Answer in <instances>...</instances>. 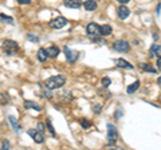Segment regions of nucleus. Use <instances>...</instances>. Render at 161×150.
<instances>
[{
    "label": "nucleus",
    "instance_id": "423d86ee",
    "mask_svg": "<svg viewBox=\"0 0 161 150\" xmlns=\"http://www.w3.org/2000/svg\"><path fill=\"white\" fill-rule=\"evenodd\" d=\"M63 51H64V55H66V59H67L69 63H75L78 61V58H79V52L78 51L69 48L67 46L63 47Z\"/></svg>",
    "mask_w": 161,
    "mask_h": 150
},
{
    "label": "nucleus",
    "instance_id": "9d476101",
    "mask_svg": "<svg viewBox=\"0 0 161 150\" xmlns=\"http://www.w3.org/2000/svg\"><path fill=\"white\" fill-rule=\"evenodd\" d=\"M115 66L119 67V68H126V70H133V64H130L128 61H125V59L122 58H118V59H115Z\"/></svg>",
    "mask_w": 161,
    "mask_h": 150
},
{
    "label": "nucleus",
    "instance_id": "bb28decb",
    "mask_svg": "<svg viewBox=\"0 0 161 150\" xmlns=\"http://www.w3.org/2000/svg\"><path fill=\"white\" fill-rule=\"evenodd\" d=\"M9 147H11L9 142L7 141V139H4V141L2 142V149H3V150H7V149H9Z\"/></svg>",
    "mask_w": 161,
    "mask_h": 150
},
{
    "label": "nucleus",
    "instance_id": "4468645a",
    "mask_svg": "<svg viewBox=\"0 0 161 150\" xmlns=\"http://www.w3.org/2000/svg\"><path fill=\"white\" fill-rule=\"evenodd\" d=\"M24 107L26 109H34V110H36V111H42V107L39 106V104L36 102H34V101H24Z\"/></svg>",
    "mask_w": 161,
    "mask_h": 150
},
{
    "label": "nucleus",
    "instance_id": "cd10ccee",
    "mask_svg": "<svg viewBox=\"0 0 161 150\" xmlns=\"http://www.w3.org/2000/svg\"><path fill=\"white\" fill-rule=\"evenodd\" d=\"M121 115H122V111H121V109H118L117 111H115V119H119Z\"/></svg>",
    "mask_w": 161,
    "mask_h": 150
},
{
    "label": "nucleus",
    "instance_id": "5701e85b",
    "mask_svg": "<svg viewBox=\"0 0 161 150\" xmlns=\"http://www.w3.org/2000/svg\"><path fill=\"white\" fill-rule=\"evenodd\" d=\"M101 84H102L103 87H109L110 84H112V79L108 78V77H105V78L101 79Z\"/></svg>",
    "mask_w": 161,
    "mask_h": 150
},
{
    "label": "nucleus",
    "instance_id": "2eb2a0df",
    "mask_svg": "<svg viewBox=\"0 0 161 150\" xmlns=\"http://www.w3.org/2000/svg\"><path fill=\"white\" fill-rule=\"evenodd\" d=\"M47 58H48V55H47L46 48H39L38 50V61L44 63V62L47 61Z\"/></svg>",
    "mask_w": 161,
    "mask_h": 150
},
{
    "label": "nucleus",
    "instance_id": "0eeeda50",
    "mask_svg": "<svg viewBox=\"0 0 161 150\" xmlns=\"http://www.w3.org/2000/svg\"><path fill=\"white\" fill-rule=\"evenodd\" d=\"M113 48L118 52H129L130 51V44L126 40H117L113 44Z\"/></svg>",
    "mask_w": 161,
    "mask_h": 150
},
{
    "label": "nucleus",
    "instance_id": "7ed1b4c3",
    "mask_svg": "<svg viewBox=\"0 0 161 150\" xmlns=\"http://www.w3.org/2000/svg\"><path fill=\"white\" fill-rule=\"evenodd\" d=\"M2 50L6 55H9V56H11V55L16 54L19 51V44L16 42L11 40V39H4L3 43H2Z\"/></svg>",
    "mask_w": 161,
    "mask_h": 150
},
{
    "label": "nucleus",
    "instance_id": "412c9836",
    "mask_svg": "<svg viewBox=\"0 0 161 150\" xmlns=\"http://www.w3.org/2000/svg\"><path fill=\"white\" fill-rule=\"evenodd\" d=\"M80 126H82L85 130H87V129H90V127L93 126V123H92V122H89L87 119H85V118H83V119H80Z\"/></svg>",
    "mask_w": 161,
    "mask_h": 150
},
{
    "label": "nucleus",
    "instance_id": "473e14b6",
    "mask_svg": "<svg viewBox=\"0 0 161 150\" xmlns=\"http://www.w3.org/2000/svg\"><path fill=\"white\" fill-rule=\"evenodd\" d=\"M157 83H158L160 86H161V77H158V79H157Z\"/></svg>",
    "mask_w": 161,
    "mask_h": 150
},
{
    "label": "nucleus",
    "instance_id": "a878e982",
    "mask_svg": "<svg viewBox=\"0 0 161 150\" xmlns=\"http://www.w3.org/2000/svg\"><path fill=\"white\" fill-rule=\"evenodd\" d=\"M27 39H28V40H31L32 43L39 42V38H38V36H35V35H32V34H28V35H27Z\"/></svg>",
    "mask_w": 161,
    "mask_h": 150
},
{
    "label": "nucleus",
    "instance_id": "39448f33",
    "mask_svg": "<svg viewBox=\"0 0 161 150\" xmlns=\"http://www.w3.org/2000/svg\"><path fill=\"white\" fill-rule=\"evenodd\" d=\"M108 141H109V145L108 146H113V145L115 143V141H117V138H118V131H117V129H115L114 125L112 123H108Z\"/></svg>",
    "mask_w": 161,
    "mask_h": 150
},
{
    "label": "nucleus",
    "instance_id": "aec40b11",
    "mask_svg": "<svg viewBox=\"0 0 161 150\" xmlns=\"http://www.w3.org/2000/svg\"><path fill=\"white\" fill-rule=\"evenodd\" d=\"M8 119H9V122H11L14 130H16V131H20V130H22V127H20V125L18 123V121H15L14 115H8Z\"/></svg>",
    "mask_w": 161,
    "mask_h": 150
},
{
    "label": "nucleus",
    "instance_id": "b1692460",
    "mask_svg": "<svg viewBox=\"0 0 161 150\" xmlns=\"http://www.w3.org/2000/svg\"><path fill=\"white\" fill-rule=\"evenodd\" d=\"M0 18H2L3 22H7V23H14V19L11 16H6L4 13H0Z\"/></svg>",
    "mask_w": 161,
    "mask_h": 150
},
{
    "label": "nucleus",
    "instance_id": "c756f323",
    "mask_svg": "<svg viewBox=\"0 0 161 150\" xmlns=\"http://www.w3.org/2000/svg\"><path fill=\"white\" fill-rule=\"evenodd\" d=\"M156 64H157V68L161 70V56L157 58V62H156Z\"/></svg>",
    "mask_w": 161,
    "mask_h": 150
},
{
    "label": "nucleus",
    "instance_id": "c85d7f7f",
    "mask_svg": "<svg viewBox=\"0 0 161 150\" xmlns=\"http://www.w3.org/2000/svg\"><path fill=\"white\" fill-rule=\"evenodd\" d=\"M19 4H30L31 3V0H16Z\"/></svg>",
    "mask_w": 161,
    "mask_h": 150
},
{
    "label": "nucleus",
    "instance_id": "6e6552de",
    "mask_svg": "<svg viewBox=\"0 0 161 150\" xmlns=\"http://www.w3.org/2000/svg\"><path fill=\"white\" fill-rule=\"evenodd\" d=\"M48 24H50V27H51V28L59 29V28H63V27L67 24V19H66V18H63V16H59V18L53 19V20L50 22Z\"/></svg>",
    "mask_w": 161,
    "mask_h": 150
},
{
    "label": "nucleus",
    "instance_id": "9b49d317",
    "mask_svg": "<svg viewBox=\"0 0 161 150\" xmlns=\"http://www.w3.org/2000/svg\"><path fill=\"white\" fill-rule=\"evenodd\" d=\"M63 4L67 8H74V9H78L80 8V6H83L82 0H64Z\"/></svg>",
    "mask_w": 161,
    "mask_h": 150
},
{
    "label": "nucleus",
    "instance_id": "393cba45",
    "mask_svg": "<svg viewBox=\"0 0 161 150\" xmlns=\"http://www.w3.org/2000/svg\"><path fill=\"white\" fill-rule=\"evenodd\" d=\"M93 111L95 114H99L101 111H102V104H99V103H95L94 106H93Z\"/></svg>",
    "mask_w": 161,
    "mask_h": 150
},
{
    "label": "nucleus",
    "instance_id": "6ab92c4d",
    "mask_svg": "<svg viewBox=\"0 0 161 150\" xmlns=\"http://www.w3.org/2000/svg\"><path fill=\"white\" fill-rule=\"evenodd\" d=\"M138 87H140V81H136L134 83H132V84H129V86H128L126 93H128V94H133V93L137 91Z\"/></svg>",
    "mask_w": 161,
    "mask_h": 150
},
{
    "label": "nucleus",
    "instance_id": "20e7f679",
    "mask_svg": "<svg viewBox=\"0 0 161 150\" xmlns=\"http://www.w3.org/2000/svg\"><path fill=\"white\" fill-rule=\"evenodd\" d=\"M27 134L36 143H43L44 139H46V137H44V133L42 131V130H39L38 127L36 129H30V130H27Z\"/></svg>",
    "mask_w": 161,
    "mask_h": 150
},
{
    "label": "nucleus",
    "instance_id": "f8f14e48",
    "mask_svg": "<svg viewBox=\"0 0 161 150\" xmlns=\"http://www.w3.org/2000/svg\"><path fill=\"white\" fill-rule=\"evenodd\" d=\"M46 51H47L48 58L54 59V58H57L58 55H59L60 50H59V47H58V46H50V47H47V48H46Z\"/></svg>",
    "mask_w": 161,
    "mask_h": 150
},
{
    "label": "nucleus",
    "instance_id": "a211bd4d",
    "mask_svg": "<svg viewBox=\"0 0 161 150\" xmlns=\"http://www.w3.org/2000/svg\"><path fill=\"white\" fill-rule=\"evenodd\" d=\"M110 34H112V27L109 24H102L101 26V35L102 36H109Z\"/></svg>",
    "mask_w": 161,
    "mask_h": 150
},
{
    "label": "nucleus",
    "instance_id": "1a4fd4ad",
    "mask_svg": "<svg viewBox=\"0 0 161 150\" xmlns=\"http://www.w3.org/2000/svg\"><path fill=\"white\" fill-rule=\"evenodd\" d=\"M117 15H118V18L121 19V20H125V19L130 15V9L125 6V4H121V6L117 8Z\"/></svg>",
    "mask_w": 161,
    "mask_h": 150
},
{
    "label": "nucleus",
    "instance_id": "f03ea898",
    "mask_svg": "<svg viewBox=\"0 0 161 150\" xmlns=\"http://www.w3.org/2000/svg\"><path fill=\"white\" fill-rule=\"evenodd\" d=\"M64 83H66V78L63 75H54L44 81V87H47L48 90H57L62 87Z\"/></svg>",
    "mask_w": 161,
    "mask_h": 150
},
{
    "label": "nucleus",
    "instance_id": "7c9ffc66",
    "mask_svg": "<svg viewBox=\"0 0 161 150\" xmlns=\"http://www.w3.org/2000/svg\"><path fill=\"white\" fill-rule=\"evenodd\" d=\"M117 2H118L119 4H126V3L130 2V0H117Z\"/></svg>",
    "mask_w": 161,
    "mask_h": 150
},
{
    "label": "nucleus",
    "instance_id": "2f4dec72",
    "mask_svg": "<svg viewBox=\"0 0 161 150\" xmlns=\"http://www.w3.org/2000/svg\"><path fill=\"white\" fill-rule=\"evenodd\" d=\"M38 129H39V130H42V131H43V130H44L43 123H38Z\"/></svg>",
    "mask_w": 161,
    "mask_h": 150
},
{
    "label": "nucleus",
    "instance_id": "ddd939ff",
    "mask_svg": "<svg viewBox=\"0 0 161 150\" xmlns=\"http://www.w3.org/2000/svg\"><path fill=\"white\" fill-rule=\"evenodd\" d=\"M98 7V4L95 0H86V2H83V8L86 9V11H95Z\"/></svg>",
    "mask_w": 161,
    "mask_h": 150
},
{
    "label": "nucleus",
    "instance_id": "f257e3e1",
    "mask_svg": "<svg viewBox=\"0 0 161 150\" xmlns=\"http://www.w3.org/2000/svg\"><path fill=\"white\" fill-rule=\"evenodd\" d=\"M86 34L87 36L92 39V42L94 43H105V40L101 36V26H98L97 23H89L86 26Z\"/></svg>",
    "mask_w": 161,
    "mask_h": 150
},
{
    "label": "nucleus",
    "instance_id": "f3484780",
    "mask_svg": "<svg viewBox=\"0 0 161 150\" xmlns=\"http://www.w3.org/2000/svg\"><path fill=\"white\" fill-rule=\"evenodd\" d=\"M154 55H157V58L161 56V46H157V44H152V47H150V56H154Z\"/></svg>",
    "mask_w": 161,
    "mask_h": 150
},
{
    "label": "nucleus",
    "instance_id": "dca6fc26",
    "mask_svg": "<svg viewBox=\"0 0 161 150\" xmlns=\"http://www.w3.org/2000/svg\"><path fill=\"white\" fill-rule=\"evenodd\" d=\"M140 68H141V70H144V71L152 72V74H157L156 68L152 66V64H149V63H140Z\"/></svg>",
    "mask_w": 161,
    "mask_h": 150
},
{
    "label": "nucleus",
    "instance_id": "4be33fe9",
    "mask_svg": "<svg viewBox=\"0 0 161 150\" xmlns=\"http://www.w3.org/2000/svg\"><path fill=\"white\" fill-rule=\"evenodd\" d=\"M46 127H47V130L50 131V134H51L53 137H57V133H55V130H54V127H53L51 121H47V122H46Z\"/></svg>",
    "mask_w": 161,
    "mask_h": 150
}]
</instances>
